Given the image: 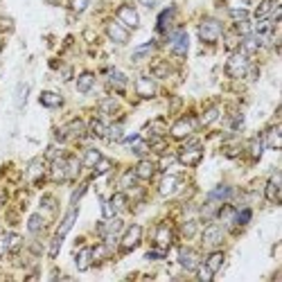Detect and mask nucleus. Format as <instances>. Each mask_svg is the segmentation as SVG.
<instances>
[{"mask_svg":"<svg viewBox=\"0 0 282 282\" xmlns=\"http://www.w3.org/2000/svg\"><path fill=\"white\" fill-rule=\"evenodd\" d=\"M264 197L269 204H280V174H273L269 178V183L264 188Z\"/></svg>","mask_w":282,"mask_h":282,"instance_id":"nucleus-13","label":"nucleus"},{"mask_svg":"<svg viewBox=\"0 0 282 282\" xmlns=\"http://www.w3.org/2000/svg\"><path fill=\"white\" fill-rule=\"evenodd\" d=\"M14 30V20L12 18H0V32H9Z\"/></svg>","mask_w":282,"mask_h":282,"instance_id":"nucleus-57","label":"nucleus"},{"mask_svg":"<svg viewBox=\"0 0 282 282\" xmlns=\"http://www.w3.org/2000/svg\"><path fill=\"white\" fill-rule=\"evenodd\" d=\"M99 109H102V113H115L118 111V102L109 97V99H104V102L99 104Z\"/></svg>","mask_w":282,"mask_h":282,"instance_id":"nucleus-49","label":"nucleus"},{"mask_svg":"<svg viewBox=\"0 0 282 282\" xmlns=\"http://www.w3.org/2000/svg\"><path fill=\"white\" fill-rule=\"evenodd\" d=\"M181 233H183V237H188V239H192V237L199 233V223L192 219V221H185L183 228H181Z\"/></svg>","mask_w":282,"mask_h":282,"instance_id":"nucleus-39","label":"nucleus"},{"mask_svg":"<svg viewBox=\"0 0 282 282\" xmlns=\"http://www.w3.org/2000/svg\"><path fill=\"white\" fill-rule=\"evenodd\" d=\"M93 86H95V75H93V72H81L77 77V91L79 93H91Z\"/></svg>","mask_w":282,"mask_h":282,"instance_id":"nucleus-23","label":"nucleus"},{"mask_svg":"<svg viewBox=\"0 0 282 282\" xmlns=\"http://www.w3.org/2000/svg\"><path fill=\"white\" fill-rule=\"evenodd\" d=\"M109 84L113 86V88H118V91H125L126 88V75L120 70H111V75H109Z\"/></svg>","mask_w":282,"mask_h":282,"instance_id":"nucleus-28","label":"nucleus"},{"mask_svg":"<svg viewBox=\"0 0 282 282\" xmlns=\"http://www.w3.org/2000/svg\"><path fill=\"white\" fill-rule=\"evenodd\" d=\"M136 181H138L136 170H129L125 176H122V188H133V185H136Z\"/></svg>","mask_w":282,"mask_h":282,"instance_id":"nucleus-48","label":"nucleus"},{"mask_svg":"<svg viewBox=\"0 0 282 282\" xmlns=\"http://www.w3.org/2000/svg\"><path fill=\"white\" fill-rule=\"evenodd\" d=\"M178 264L188 271H194L199 266V255L197 251H192L190 246H183V249L178 251Z\"/></svg>","mask_w":282,"mask_h":282,"instance_id":"nucleus-10","label":"nucleus"},{"mask_svg":"<svg viewBox=\"0 0 282 282\" xmlns=\"http://www.w3.org/2000/svg\"><path fill=\"white\" fill-rule=\"evenodd\" d=\"M136 140H140V136H138V133H133V136H129V138H126V140H125V142L133 144V142H136Z\"/></svg>","mask_w":282,"mask_h":282,"instance_id":"nucleus-61","label":"nucleus"},{"mask_svg":"<svg viewBox=\"0 0 282 282\" xmlns=\"http://www.w3.org/2000/svg\"><path fill=\"white\" fill-rule=\"evenodd\" d=\"M99 158H102V151L99 149H86L84 158H81V165H84V167H95V165L99 163Z\"/></svg>","mask_w":282,"mask_h":282,"instance_id":"nucleus-29","label":"nucleus"},{"mask_svg":"<svg viewBox=\"0 0 282 282\" xmlns=\"http://www.w3.org/2000/svg\"><path fill=\"white\" fill-rule=\"evenodd\" d=\"M154 242H156L158 249H163V251L170 249V244H172V228L167 226V223H160V226H158L156 235H154Z\"/></svg>","mask_w":282,"mask_h":282,"instance_id":"nucleus-16","label":"nucleus"},{"mask_svg":"<svg viewBox=\"0 0 282 282\" xmlns=\"http://www.w3.org/2000/svg\"><path fill=\"white\" fill-rule=\"evenodd\" d=\"M43 170H46V165H43V158H34L32 163L27 165V178L36 181V178L43 174Z\"/></svg>","mask_w":282,"mask_h":282,"instance_id":"nucleus-27","label":"nucleus"},{"mask_svg":"<svg viewBox=\"0 0 282 282\" xmlns=\"http://www.w3.org/2000/svg\"><path fill=\"white\" fill-rule=\"evenodd\" d=\"M226 72L233 79L246 77V72H249V54H244V52L230 54L228 61H226Z\"/></svg>","mask_w":282,"mask_h":282,"instance_id":"nucleus-1","label":"nucleus"},{"mask_svg":"<svg viewBox=\"0 0 282 282\" xmlns=\"http://www.w3.org/2000/svg\"><path fill=\"white\" fill-rule=\"evenodd\" d=\"M50 176L52 181L61 183L68 178V158H54L52 160V170H50Z\"/></svg>","mask_w":282,"mask_h":282,"instance_id":"nucleus-15","label":"nucleus"},{"mask_svg":"<svg viewBox=\"0 0 282 282\" xmlns=\"http://www.w3.org/2000/svg\"><path fill=\"white\" fill-rule=\"evenodd\" d=\"M86 190H88V185H86V183H81V185H79L77 190L72 192V197H70V205H77V201H79V199H81V197H84V194H86Z\"/></svg>","mask_w":282,"mask_h":282,"instance_id":"nucleus-50","label":"nucleus"},{"mask_svg":"<svg viewBox=\"0 0 282 282\" xmlns=\"http://www.w3.org/2000/svg\"><path fill=\"white\" fill-rule=\"evenodd\" d=\"M158 2H160V0H140V5H144V7H149V9H151V7H156V5H158Z\"/></svg>","mask_w":282,"mask_h":282,"instance_id":"nucleus-60","label":"nucleus"},{"mask_svg":"<svg viewBox=\"0 0 282 282\" xmlns=\"http://www.w3.org/2000/svg\"><path fill=\"white\" fill-rule=\"evenodd\" d=\"M27 95H30V84H18V88H16V109L25 106Z\"/></svg>","mask_w":282,"mask_h":282,"instance_id":"nucleus-33","label":"nucleus"},{"mask_svg":"<svg viewBox=\"0 0 282 282\" xmlns=\"http://www.w3.org/2000/svg\"><path fill=\"white\" fill-rule=\"evenodd\" d=\"M79 167H81V160H77V158H68V178L77 176Z\"/></svg>","mask_w":282,"mask_h":282,"instance_id":"nucleus-45","label":"nucleus"},{"mask_svg":"<svg viewBox=\"0 0 282 282\" xmlns=\"http://www.w3.org/2000/svg\"><path fill=\"white\" fill-rule=\"evenodd\" d=\"M154 174H156V165L151 160H140L138 167H136V176L142 178V181H149Z\"/></svg>","mask_w":282,"mask_h":282,"instance_id":"nucleus-22","label":"nucleus"},{"mask_svg":"<svg viewBox=\"0 0 282 282\" xmlns=\"http://www.w3.org/2000/svg\"><path fill=\"white\" fill-rule=\"evenodd\" d=\"M70 75H72V70H70V68H63V77L68 79V77H70Z\"/></svg>","mask_w":282,"mask_h":282,"instance_id":"nucleus-63","label":"nucleus"},{"mask_svg":"<svg viewBox=\"0 0 282 282\" xmlns=\"http://www.w3.org/2000/svg\"><path fill=\"white\" fill-rule=\"evenodd\" d=\"M197 118L194 115H183L181 120H176L174 125H172V129H170V133H172V138H176V140H181V138H188L194 129H197Z\"/></svg>","mask_w":282,"mask_h":282,"instance_id":"nucleus-2","label":"nucleus"},{"mask_svg":"<svg viewBox=\"0 0 282 282\" xmlns=\"http://www.w3.org/2000/svg\"><path fill=\"white\" fill-rule=\"evenodd\" d=\"M75 221H77V208L72 205L70 210L66 212V217L61 219L59 228H57V235H54V237H59V239H63V237H66L68 233H70V228H72V226H75Z\"/></svg>","mask_w":282,"mask_h":282,"instance_id":"nucleus-14","label":"nucleus"},{"mask_svg":"<svg viewBox=\"0 0 282 282\" xmlns=\"http://www.w3.org/2000/svg\"><path fill=\"white\" fill-rule=\"evenodd\" d=\"M194 271H197V276H199V280H201V282H210L212 276H215V273H212V271L208 269L205 264H199V266H197Z\"/></svg>","mask_w":282,"mask_h":282,"instance_id":"nucleus-43","label":"nucleus"},{"mask_svg":"<svg viewBox=\"0 0 282 282\" xmlns=\"http://www.w3.org/2000/svg\"><path fill=\"white\" fill-rule=\"evenodd\" d=\"M43 228H46V219H43L39 212L30 215V219H27V230H30L32 235H36V233H41Z\"/></svg>","mask_w":282,"mask_h":282,"instance_id":"nucleus-25","label":"nucleus"},{"mask_svg":"<svg viewBox=\"0 0 282 282\" xmlns=\"http://www.w3.org/2000/svg\"><path fill=\"white\" fill-rule=\"evenodd\" d=\"M251 30H253V27H251L249 20H239V23H237V32L244 34V36H246V34H251Z\"/></svg>","mask_w":282,"mask_h":282,"instance_id":"nucleus-56","label":"nucleus"},{"mask_svg":"<svg viewBox=\"0 0 282 282\" xmlns=\"http://www.w3.org/2000/svg\"><path fill=\"white\" fill-rule=\"evenodd\" d=\"M221 36V23L215 18H205L201 25H199V39L204 43H215L217 39Z\"/></svg>","mask_w":282,"mask_h":282,"instance_id":"nucleus-3","label":"nucleus"},{"mask_svg":"<svg viewBox=\"0 0 282 282\" xmlns=\"http://www.w3.org/2000/svg\"><path fill=\"white\" fill-rule=\"evenodd\" d=\"M257 50H260V39L246 34V39L242 41V52L244 54H253V52H257Z\"/></svg>","mask_w":282,"mask_h":282,"instance_id":"nucleus-31","label":"nucleus"},{"mask_svg":"<svg viewBox=\"0 0 282 282\" xmlns=\"http://www.w3.org/2000/svg\"><path fill=\"white\" fill-rule=\"evenodd\" d=\"M235 208H233V205L230 204H226V205H221V208H219V212H217V217H219V219H221L223 223H233V219H235Z\"/></svg>","mask_w":282,"mask_h":282,"instance_id":"nucleus-32","label":"nucleus"},{"mask_svg":"<svg viewBox=\"0 0 282 282\" xmlns=\"http://www.w3.org/2000/svg\"><path fill=\"white\" fill-rule=\"evenodd\" d=\"M178 188V176L176 174H165L163 181H160V188H158V192H160V197H170V194H174Z\"/></svg>","mask_w":282,"mask_h":282,"instance_id":"nucleus-18","label":"nucleus"},{"mask_svg":"<svg viewBox=\"0 0 282 282\" xmlns=\"http://www.w3.org/2000/svg\"><path fill=\"white\" fill-rule=\"evenodd\" d=\"M188 47H190V36H188V32H176L174 36H172V52L176 54V57H185L188 54Z\"/></svg>","mask_w":282,"mask_h":282,"instance_id":"nucleus-11","label":"nucleus"},{"mask_svg":"<svg viewBox=\"0 0 282 282\" xmlns=\"http://www.w3.org/2000/svg\"><path fill=\"white\" fill-rule=\"evenodd\" d=\"M201 156H204V151L199 147L197 140H192V142L185 144V149L178 154V163L188 165V167H194V165L201 163Z\"/></svg>","mask_w":282,"mask_h":282,"instance_id":"nucleus-4","label":"nucleus"},{"mask_svg":"<svg viewBox=\"0 0 282 282\" xmlns=\"http://www.w3.org/2000/svg\"><path fill=\"white\" fill-rule=\"evenodd\" d=\"M156 91H158L156 79H151V77H140L138 81H136V93H138V97L151 99L154 95H156Z\"/></svg>","mask_w":282,"mask_h":282,"instance_id":"nucleus-9","label":"nucleus"},{"mask_svg":"<svg viewBox=\"0 0 282 282\" xmlns=\"http://www.w3.org/2000/svg\"><path fill=\"white\" fill-rule=\"evenodd\" d=\"M251 217H253V212H251L249 208H242V210L235 212V219H233V223H237V226H246V223L251 221Z\"/></svg>","mask_w":282,"mask_h":282,"instance_id":"nucleus-38","label":"nucleus"},{"mask_svg":"<svg viewBox=\"0 0 282 282\" xmlns=\"http://www.w3.org/2000/svg\"><path fill=\"white\" fill-rule=\"evenodd\" d=\"M91 131H93V136H97V138H104L106 136V125L102 122V120H91Z\"/></svg>","mask_w":282,"mask_h":282,"instance_id":"nucleus-40","label":"nucleus"},{"mask_svg":"<svg viewBox=\"0 0 282 282\" xmlns=\"http://www.w3.org/2000/svg\"><path fill=\"white\" fill-rule=\"evenodd\" d=\"M223 260H226V255H223L221 251H212L210 255H208V260H205V266H208L212 273H217V271L223 266Z\"/></svg>","mask_w":282,"mask_h":282,"instance_id":"nucleus-24","label":"nucleus"},{"mask_svg":"<svg viewBox=\"0 0 282 282\" xmlns=\"http://www.w3.org/2000/svg\"><path fill=\"white\" fill-rule=\"evenodd\" d=\"M106 140H111V142H120L122 140V125H111L106 126Z\"/></svg>","mask_w":282,"mask_h":282,"instance_id":"nucleus-35","label":"nucleus"},{"mask_svg":"<svg viewBox=\"0 0 282 282\" xmlns=\"http://www.w3.org/2000/svg\"><path fill=\"white\" fill-rule=\"evenodd\" d=\"M131 151L136 154V156H144V154L149 151V144L142 142V140H136V142L131 144Z\"/></svg>","mask_w":282,"mask_h":282,"instance_id":"nucleus-47","label":"nucleus"},{"mask_svg":"<svg viewBox=\"0 0 282 282\" xmlns=\"http://www.w3.org/2000/svg\"><path fill=\"white\" fill-rule=\"evenodd\" d=\"M230 16L239 23V20H249V12L246 9H230Z\"/></svg>","mask_w":282,"mask_h":282,"instance_id":"nucleus-54","label":"nucleus"},{"mask_svg":"<svg viewBox=\"0 0 282 282\" xmlns=\"http://www.w3.org/2000/svg\"><path fill=\"white\" fill-rule=\"evenodd\" d=\"M88 2H91V0H70V9L72 12H77V14H81V12H86Z\"/></svg>","mask_w":282,"mask_h":282,"instance_id":"nucleus-51","label":"nucleus"},{"mask_svg":"<svg viewBox=\"0 0 282 282\" xmlns=\"http://www.w3.org/2000/svg\"><path fill=\"white\" fill-rule=\"evenodd\" d=\"M151 72H154V77H167V75H170V66H167V63H165V61H160V63H156V66L151 68Z\"/></svg>","mask_w":282,"mask_h":282,"instance_id":"nucleus-46","label":"nucleus"},{"mask_svg":"<svg viewBox=\"0 0 282 282\" xmlns=\"http://www.w3.org/2000/svg\"><path fill=\"white\" fill-rule=\"evenodd\" d=\"M223 242V230L219 226H208L204 230V246L205 249H215Z\"/></svg>","mask_w":282,"mask_h":282,"instance_id":"nucleus-12","label":"nucleus"},{"mask_svg":"<svg viewBox=\"0 0 282 282\" xmlns=\"http://www.w3.org/2000/svg\"><path fill=\"white\" fill-rule=\"evenodd\" d=\"M262 142H264V147H269V149H280V147H282V140H280V126H278V125L271 126L269 131H266V133L262 136Z\"/></svg>","mask_w":282,"mask_h":282,"instance_id":"nucleus-17","label":"nucleus"},{"mask_svg":"<svg viewBox=\"0 0 282 282\" xmlns=\"http://www.w3.org/2000/svg\"><path fill=\"white\" fill-rule=\"evenodd\" d=\"M244 2H251V0H244Z\"/></svg>","mask_w":282,"mask_h":282,"instance_id":"nucleus-64","label":"nucleus"},{"mask_svg":"<svg viewBox=\"0 0 282 282\" xmlns=\"http://www.w3.org/2000/svg\"><path fill=\"white\" fill-rule=\"evenodd\" d=\"M217 118H219V109H217V106H212V109H208V111L204 113V118H201V125H212Z\"/></svg>","mask_w":282,"mask_h":282,"instance_id":"nucleus-44","label":"nucleus"},{"mask_svg":"<svg viewBox=\"0 0 282 282\" xmlns=\"http://www.w3.org/2000/svg\"><path fill=\"white\" fill-rule=\"evenodd\" d=\"M154 47H156V43L154 41H149V43H144V46H140L136 52L131 54V59L133 61H138V59H142V57H147V54H151L154 52Z\"/></svg>","mask_w":282,"mask_h":282,"instance_id":"nucleus-37","label":"nucleus"},{"mask_svg":"<svg viewBox=\"0 0 282 282\" xmlns=\"http://www.w3.org/2000/svg\"><path fill=\"white\" fill-rule=\"evenodd\" d=\"M262 149H264L262 138H253L249 142V151H251V158H253V160H257V158L262 156Z\"/></svg>","mask_w":282,"mask_h":282,"instance_id":"nucleus-36","label":"nucleus"},{"mask_svg":"<svg viewBox=\"0 0 282 282\" xmlns=\"http://www.w3.org/2000/svg\"><path fill=\"white\" fill-rule=\"evenodd\" d=\"M93 262V251L91 249H81L77 253V269L79 271H86L88 266H91Z\"/></svg>","mask_w":282,"mask_h":282,"instance_id":"nucleus-30","label":"nucleus"},{"mask_svg":"<svg viewBox=\"0 0 282 282\" xmlns=\"http://www.w3.org/2000/svg\"><path fill=\"white\" fill-rule=\"evenodd\" d=\"M106 36H109L113 43H118V46L129 43V30H126L122 23H115V20H109V23H106Z\"/></svg>","mask_w":282,"mask_h":282,"instance_id":"nucleus-6","label":"nucleus"},{"mask_svg":"<svg viewBox=\"0 0 282 282\" xmlns=\"http://www.w3.org/2000/svg\"><path fill=\"white\" fill-rule=\"evenodd\" d=\"M111 167H113V160H109V158H104V156H102V158H99V163L95 165L93 170H95V174H97V176H99V174H106V172L111 170Z\"/></svg>","mask_w":282,"mask_h":282,"instance_id":"nucleus-42","label":"nucleus"},{"mask_svg":"<svg viewBox=\"0 0 282 282\" xmlns=\"http://www.w3.org/2000/svg\"><path fill=\"white\" fill-rule=\"evenodd\" d=\"M86 136V122L84 120H72L68 122L63 129L57 131V140H66V138H84Z\"/></svg>","mask_w":282,"mask_h":282,"instance_id":"nucleus-5","label":"nucleus"},{"mask_svg":"<svg viewBox=\"0 0 282 282\" xmlns=\"http://www.w3.org/2000/svg\"><path fill=\"white\" fill-rule=\"evenodd\" d=\"M111 205H113V208H115V212H118V210H122V208H125V205H126V197H125V194H115V197L111 199Z\"/></svg>","mask_w":282,"mask_h":282,"instance_id":"nucleus-52","label":"nucleus"},{"mask_svg":"<svg viewBox=\"0 0 282 282\" xmlns=\"http://www.w3.org/2000/svg\"><path fill=\"white\" fill-rule=\"evenodd\" d=\"M174 16H176V9H174V7L163 9V12H160V16H158V20H156V30H158V32H167V27H170V23L174 20Z\"/></svg>","mask_w":282,"mask_h":282,"instance_id":"nucleus-21","label":"nucleus"},{"mask_svg":"<svg viewBox=\"0 0 282 282\" xmlns=\"http://www.w3.org/2000/svg\"><path fill=\"white\" fill-rule=\"evenodd\" d=\"M41 106H46V109H59L63 104V97H61L59 93H52V91H43L39 97Z\"/></svg>","mask_w":282,"mask_h":282,"instance_id":"nucleus-19","label":"nucleus"},{"mask_svg":"<svg viewBox=\"0 0 282 282\" xmlns=\"http://www.w3.org/2000/svg\"><path fill=\"white\" fill-rule=\"evenodd\" d=\"M20 244H23V237L16 235V233H7V246H9V251H18Z\"/></svg>","mask_w":282,"mask_h":282,"instance_id":"nucleus-41","label":"nucleus"},{"mask_svg":"<svg viewBox=\"0 0 282 282\" xmlns=\"http://www.w3.org/2000/svg\"><path fill=\"white\" fill-rule=\"evenodd\" d=\"M5 201H7V194H5V192H0V208L5 205Z\"/></svg>","mask_w":282,"mask_h":282,"instance_id":"nucleus-62","label":"nucleus"},{"mask_svg":"<svg viewBox=\"0 0 282 282\" xmlns=\"http://www.w3.org/2000/svg\"><path fill=\"white\" fill-rule=\"evenodd\" d=\"M41 208H47L50 212H54L57 210V201H54L52 197H43L41 199Z\"/></svg>","mask_w":282,"mask_h":282,"instance_id":"nucleus-55","label":"nucleus"},{"mask_svg":"<svg viewBox=\"0 0 282 282\" xmlns=\"http://www.w3.org/2000/svg\"><path fill=\"white\" fill-rule=\"evenodd\" d=\"M102 217H104V219L115 217V208L111 205V201H102Z\"/></svg>","mask_w":282,"mask_h":282,"instance_id":"nucleus-53","label":"nucleus"},{"mask_svg":"<svg viewBox=\"0 0 282 282\" xmlns=\"http://www.w3.org/2000/svg\"><path fill=\"white\" fill-rule=\"evenodd\" d=\"M230 194H233V188L230 185H217L215 190L208 194V201L210 204H219V201H228Z\"/></svg>","mask_w":282,"mask_h":282,"instance_id":"nucleus-20","label":"nucleus"},{"mask_svg":"<svg viewBox=\"0 0 282 282\" xmlns=\"http://www.w3.org/2000/svg\"><path fill=\"white\" fill-rule=\"evenodd\" d=\"M271 32H273V23H269V18L260 20V25L255 27L257 39H266V36H271Z\"/></svg>","mask_w":282,"mask_h":282,"instance_id":"nucleus-34","label":"nucleus"},{"mask_svg":"<svg viewBox=\"0 0 282 282\" xmlns=\"http://www.w3.org/2000/svg\"><path fill=\"white\" fill-rule=\"evenodd\" d=\"M174 160H176L174 156H165L163 160H160V170H167V167H170V165L174 163Z\"/></svg>","mask_w":282,"mask_h":282,"instance_id":"nucleus-59","label":"nucleus"},{"mask_svg":"<svg viewBox=\"0 0 282 282\" xmlns=\"http://www.w3.org/2000/svg\"><path fill=\"white\" fill-rule=\"evenodd\" d=\"M140 239H142V226H138V223H133V226H129L126 228V233L122 235V251H131L136 249L140 244Z\"/></svg>","mask_w":282,"mask_h":282,"instance_id":"nucleus-8","label":"nucleus"},{"mask_svg":"<svg viewBox=\"0 0 282 282\" xmlns=\"http://www.w3.org/2000/svg\"><path fill=\"white\" fill-rule=\"evenodd\" d=\"M7 253H9V246H7V233H2V235H0V257L7 255Z\"/></svg>","mask_w":282,"mask_h":282,"instance_id":"nucleus-58","label":"nucleus"},{"mask_svg":"<svg viewBox=\"0 0 282 282\" xmlns=\"http://www.w3.org/2000/svg\"><path fill=\"white\" fill-rule=\"evenodd\" d=\"M118 20L125 27H131V30H136V27L140 25V16L131 5H120L118 7Z\"/></svg>","mask_w":282,"mask_h":282,"instance_id":"nucleus-7","label":"nucleus"},{"mask_svg":"<svg viewBox=\"0 0 282 282\" xmlns=\"http://www.w3.org/2000/svg\"><path fill=\"white\" fill-rule=\"evenodd\" d=\"M278 5V0H262L260 5H257V9H255V16L260 20H264V18H269L271 16V12H273V7Z\"/></svg>","mask_w":282,"mask_h":282,"instance_id":"nucleus-26","label":"nucleus"}]
</instances>
